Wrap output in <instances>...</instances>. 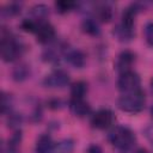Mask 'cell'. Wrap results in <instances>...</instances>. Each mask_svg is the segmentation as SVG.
<instances>
[{
	"label": "cell",
	"mask_w": 153,
	"mask_h": 153,
	"mask_svg": "<svg viewBox=\"0 0 153 153\" xmlns=\"http://www.w3.org/2000/svg\"><path fill=\"white\" fill-rule=\"evenodd\" d=\"M81 30L87 36L97 37V36L100 35V25H99V22L93 16L85 17L82 19V22H81Z\"/></svg>",
	"instance_id": "cell-15"
},
{
	"label": "cell",
	"mask_w": 153,
	"mask_h": 153,
	"mask_svg": "<svg viewBox=\"0 0 153 153\" xmlns=\"http://www.w3.org/2000/svg\"><path fill=\"white\" fill-rule=\"evenodd\" d=\"M87 82L84 80L74 81L71 85V97L72 98H85L87 93Z\"/></svg>",
	"instance_id": "cell-22"
},
{
	"label": "cell",
	"mask_w": 153,
	"mask_h": 153,
	"mask_svg": "<svg viewBox=\"0 0 153 153\" xmlns=\"http://www.w3.org/2000/svg\"><path fill=\"white\" fill-rule=\"evenodd\" d=\"M42 116H43V111H42V108L39 105H37L35 108V110L32 111V114L30 115V118L32 122H39L42 120Z\"/></svg>",
	"instance_id": "cell-28"
},
{
	"label": "cell",
	"mask_w": 153,
	"mask_h": 153,
	"mask_svg": "<svg viewBox=\"0 0 153 153\" xmlns=\"http://www.w3.org/2000/svg\"><path fill=\"white\" fill-rule=\"evenodd\" d=\"M67 48H68L67 44H65L62 42L61 43H54L53 42L47 48H44V50L42 51V60L47 63L56 65L65 56V51Z\"/></svg>",
	"instance_id": "cell-7"
},
{
	"label": "cell",
	"mask_w": 153,
	"mask_h": 153,
	"mask_svg": "<svg viewBox=\"0 0 153 153\" xmlns=\"http://www.w3.org/2000/svg\"><path fill=\"white\" fill-rule=\"evenodd\" d=\"M63 59L67 61L68 65L78 69L84 68L86 65V55L81 49L78 48H67Z\"/></svg>",
	"instance_id": "cell-11"
},
{
	"label": "cell",
	"mask_w": 153,
	"mask_h": 153,
	"mask_svg": "<svg viewBox=\"0 0 153 153\" xmlns=\"http://www.w3.org/2000/svg\"><path fill=\"white\" fill-rule=\"evenodd\" d=\"M143 135L148 140V142H151V145H153V124H149L143 129Z\"/></svg>",
	"instance_id": "cell-29"
},
{
	"label": "cell",
	"mask_w": 153,
	"mask_h": 153,
	"mask_svg": "<svg viewBox=\"0 0 153 153\" xmlns=\"http://www.w3.org/2000/svg\"><path fill=\"white\" fill-rule=\"evenodd\" d=\"M149 87H151V91H152V93H153V78H152L151 81H149Z\"/></svg>",
	"instance_id": "cell-32"
},
{
	"label": "cell",
	"mask_w": 153,
	"mask_h": 153,
	"mask_svg": "<svg viewBox=\"0 0 153 153\" xmlns=\"http://www.w3.org/2000/svg\"><path fill=\"white\" fill-rule=\"evenodd\" d=\"M39 24L41 23H38L37 20L32 19L31 17H26L20 22V29L23 31H25V32H29V33H36Z\"/></svg>",
	"instance_id": "cell-24"
},
{
	"label": "cell",
	"mask_w": 153,
	"mask_h": 153,
	"mask_svg": "<svg viewBox=\"0 0 153 153\" xmlns=\"http://www.w3.org/2000/svg\"><path fill=\"white\" fill-rule=\"evenodd\" d=\"M71 82L69 74L62 68H55L43 78L42 84L48 88H65Z\"/></svg>",
	"instance_id": "cell-6"
},
{
	"label": "cell",
	"mask_w": 153,
	"mask_h": 153,
	"mask_svg": "<svg viewBox=\"0 0 153 153\" xmlns=\"http://www.w3.org/2000/svg\"><path fill=\"white\" fill-rule=\"evenodd\" d=\"M23 140V134L20 129L14 130L11 137L2 145V153H20V143Z\"/></svg>",
	"instance_id": "cell-14"
},
{
	"label": "cell",
	"mask_w": 153,
	"mask_h": 153,
	"mask_svg": "<svg viewBox=\"0 0 153 153\" xmlns=\"http://www.w3.org/2000/svg\"><path fill=\"white\" fill-rule=\"evenodd\" d=\"M135 61H136V54L129 49H124L117 55V59L115 62V69L120 74L131 71V67L135 63Z\"/></svg>",
	"instance_id": "cell-8"
},
{
	"label": "cell",
	"mask_w": 153,
	"mask_h": 153,
	"mask_svg": "<svg viewBox=\"0 0 153 153\" xmlns=\"http://www.w3.org/2000/svg\"><path fill=\"white\" fill-rule=\"evenodd\" d=\"M0 105H1V114L5 115V116L12 111V97L8 93L4 92V91L1 92V103H0Z\"/></svg>",
	"instance_id": "cell-25"
},
{
	"label": "cell",
	"mask_w": 153,
	"mask_h": 153,
	"mask_svg": "<svg viewBox=\"0 0 153 153\" xmlns=\"http://www.w3.org/2000/svg\"><path fill=\"white\" fill-rule=\"evenodd\" d=\"M74 146H75L74 140L66 137V139H62V140L55 142L50 153H72L74 149Z\"/></svg>",
	"instance_id": "cell-20"
},
{
	"label": "cell",
	"mask_w": 153,
	"mask_h": 153,
	"mask_svg": "<svg viewBox=\"0 0 153 153\" xmlns=\"http://www.w3.org/2000/svg\"><path fill=\"white\" fill-rule=\"evenodd\" d=\"M134 153H152V152L146 148H137L136 151H134Z\"/></svg>",
	"instance_id": "cell-31"
},
{
	"label": "cell",
	"mask_w": 153,
	"mask_h": 153,
	"mask_svg": "<svg viewBox=\"0 0 153 153\" xmlns=\"http://www.w3.org/2000/svg\"><path fill=\"white\" fill-rule=\"evenodd\" d=\"M78 6H79V4L73 0H56L54 2V7H55L56 12L60 14H67V13L74 11L75 8H78Z\"/></svg>",
	"instance_id": "cell-21"
},
{
	"label": "cell",
	"mask_w": 153,
	"mask_h": 153,
	"mask_svg": "<svg viewBox=\"0 0 153 153\" xmlns=\"http://www.w3.org/2000/svg\"><path fill=\"white\" fill-rule=\"evenodd\" d=\"M146 105V94L142 88L122 93L117 99V108L127 114H139L145 109Z\"/></svg>",
	"instance_id": "cell-3"
},
{
	"label": "cell",
	"mask_w": 153,
	"mask_h": 153,
	"mask_svg": "<svg viewBox=\"0 0 153 153\" xmlns=\"http://www.w3.org/2000/svg\"><path fill=\"white\" fill-rule=\"evenodd\" d=\"M115 10L114 6L109 2H100L96 4L93 8V17L99 23H110L114 19Z\"/></svg>",
	"instance_id": "cell-12"
},
{
	"label": "cell",
	"mask_w": 153,
	"mask_h": 153,
	"mask_svg": "<svg viewBox=\"0 0 153 153\" xmlns=\"http://www.w3.org/2000/svg\"><path fill=\"white\" fill-rule=\"evenodd\" d=\"M108 141L120 153H128L136 145V135L127 126H115L108 133Z\"/></svg>",
	"instance_id": "cell-2"
},
{
	"label": "cell",
	"mask_w": 153,
	"mask_h": 153,
	"mask_svg": "<svg viewBox=\"0 0 153 153\" xmlns=\"http://www.w3.org/2000/svg\"><path fill=\"white\" fill-rule=\"evenodd\" d=\"M68 109L69 111L79 118L86 117L91 114V105L85 98H69L68 100Z\"/></svg>",
	"instance_id": "cell-10"
},
{
	"label": "cell",
	"mask_w": 153,
	"mask_h": 153,
	"mask_svg": "<svg viewBox=\"0 0 153 153\" xmlns=\"http://www.w3.org/2000/svg\"><path fill=\"white\" fill-rule=\"evenodd\" d=\"M6 118H7V126L14 130L19 129V127L22 126L23 121H24V117L22 114L19 112H16V111H11L10 114L6 115Z\"/></svg>",
	"instance_id": "cell-23"
},
{
	"label": "cell",
	"mask_w": 153,
	"mask_h": 153,
	"mask_svg": "<svg viewBox=\"0 0 153 153\" xmlns=\"http://www.w3.org/2000/svg\"><path fill=\"white\" fill-rule=\"evenodd\" d=\"M117 88L122 93L133 92L141 88V78L135 71H128L121 73L117 78Z\"/></svg>",
	"instance_id": "cell-5"
},
{
	"label": "cell",
	"mask_w": 153,
	"mask_h": 153,
	"mask_svg": "<svg viewBox=\"0 0 153 153\" xmlns=\"http://www.w3.org/2000/svg\"><path fill=\"white\" fill-rule=\"evenodd\" d=\"M112 35L120 42H130L135 37V26H130L118 22L112 30Z\"/></svg>",
	"instance_id": "cell-13"
},
{
	"label": "cell",
	"mask_w": 153,
	"mask_h": 153,
	"mask_svg": "<svg viewBox=\"0 0 153 153\" xmlns=\"http://www.w3.org/2000/svg\"><path fill=\"white\" fill-rule=\"evenodd\" d=\"M23 8V4L22 2H17V1H12V2H7L6 5H4L1 7V17L2 18H13L17 17Z\"/></svg>",
	"instance_id": "cell-19"
},
{
	"label": "cell",
	"mask_w": 153,
	"mask_h": 153,
	"mask_svg": "<svg viewBox=\"0 0 153 153\" xmlns=\"http://www.w3.org/2000/svg\"><path fill=\"white\" fill-rule=\"evenodd\" d=\"M25 48V44L10 30H6L5 27L1 30L0 55L4 62H14L19 60L24 54Z\"/></svg>",
	"instance_id": "cell-1"
},
{
	"label": "cell",
	"mask_w": 153,
	"mask_h": 153,
	"mask_svg": "<svg viewBox=\"0 0 153 153\" xmlns=\"http://www.w3.org/2000/svg\"><path fill=\"white\" fill-rule=\"evenodd\" d=\"M36 41L41 44H51L56 38V31L53 24L49 22H43L39 24L37 31H36Z\"/></svg>",
	"instance_id": "cell-9"
},
{
	"label": "cell",
	"mask_w": 153,
	"mask_h": 153,
	"mask_svg": "<svg viewBox=\"0 0 153 153\" xmlns=\"http://www.w3.org/2000/svg\"><path fill=\"white\" fill-rule=\"evenodd\" d=\"M86 153H103V149L99 145H96V143H92L87 147L86 149Z\"/></svg>",
	"instance_id": "cell-30"
},
{
	"label": "cell",
	"mask_w": 153,
	"mask_h": 153,
	"mask_svg": "<svg viewBox=\"0 0 153 153\" xmlns=\"http://www.w3.org/2000/svg\"><path fill=\"white\" fill-rule=\"evenodd\" d=\"M30 66L27 63H24V62H20L18 65H16L12 69V79L16 81V82H23L25 81L26 79L30 78Z\"/></svg>",
	"instance_id": "cell-17"
},
{
	"label": "cell",
	"mask_w": 153,
	"mask_h": 153,
	"mask_svg": "<svg viewBox=\"0 0 153 153\" xmlns=\"http://www.w3.org/2000/svg\"><path fill=\"white\" fill-rule=\"evenodd\" d=\"M115 122V114L109 108H102L91 115L90 123L92 128L98 130H105L112 127Z\"/></svg>",
	"instance_id": "cell-4"
},
{
	"label": "cell",
	"mask_w": 153,
	"mask_h": 153,
	"mask_svg": "<svg viewBox=\"0 0 153 153\" xmlns=\"http://www.w3.org/2000/svg\"><path fill=\"white\" fill-rule=\"evenodd\" d=\"M49 16V7L44 4H36L30 8V17L38 23L45 22Z\"/></svg>",
	"instance_id": "cell-18"
},
{
	"label": "cell",
	"mask_w": 153,
	"mask_h": 153,
	"mask_svg": "<svg viewBox=\"0 0 153 153\" xmlns=\"http://www.w3.org/2000/svg\"><path fill=\"white\" fill-rule=\"evenodd\" d=\"M143 33H145V39H146L147 44L153 47V22L146 23L145 29H143Z\"/></svg>",
	"instance_id": "cell-26"
},
{
	"label": "cell",
	"mask_w": 153,
	"mask_h": 153,
	"mask_svg": "<svg viewBox=\"0 0 153 153\" xmlns=\"http://www.w3.org/2000/svg\"><path fill=\"white\" fill-rule=\"evenodd\" d=\"M149 114H151V116L153 117V104H152V106H151V109H149Z\"/></svg>",
	"instance_id": "cell-33"
},
{
	"label": "cell",
	"mask_w": 153,
	"mask_h": 153,
	"mask_svg": "<svg viewBox=\"0 0 153 153\" xmlns=\"http://www.w3.org/2000/svg\"><path fill=\"white\" fill-rule=\"evenodd\" d=\"M54 140L50 134L43 133L41 134L35 143V153H50L54 147Z\"/></svg>",
	"instance_id": "cell-16"
},
{
	"label": "cell",
	"mask_w": 153,
	"mask_h": 153,
	"mask_svg": "<svg viewBox=\"0 0 153 153\" xmlns=\"http://www.w3.org/2000/svg\"><path fill=\"white\" fill-rule=\"evenodd\" d=\"M47 105L49 109L51 110H60L63 108V102L60 99V98H50L48 102H47Z\"/></svg>",
	"instance_id": "cell-27"
}]
</instances>
